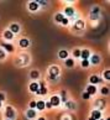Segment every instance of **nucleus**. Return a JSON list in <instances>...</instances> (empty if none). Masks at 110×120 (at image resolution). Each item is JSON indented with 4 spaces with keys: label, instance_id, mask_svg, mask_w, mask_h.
<instances>
[{
    "label": "nucleus",
    "instance_id": "nucleus-2",
    "mask_svg": "<svg viewBox=\"0 0 110 120\" xmlns=\"http://www.w3.org/2000/svg\"><path fill=\"white\" fill-rule=\"evenodd\" d=\"M5 116L7 119H14L15 118V109L12 106H6V110H5Z\"/></svg>",
    "mask_w": 110,
    "mask_h": 120
},
{
    "label": "nucleus",
    "instance_id": "nucleus-11",
    "mask_svg": "<svg viewBox=\"0 0 110 120\" xmlns=\"http://www.w3.org/2000/svg\"><path fill=\"white\" fill-rule=\"evenodd\" d=\"M89 82H90V84H98V83L102 82V79H100L99 75L93 74V75H90V77H89Z\"/></svg>",
    "mask_w": 110,
    "mask_h": 120
},
{
    "label": "nucleus",
    "instance_id": "nucleus-30",
    "mask_svg": "<svg viewBox=\"0 0 110 120\" xmlns=\"http://www.w3.org/2000/svg\"><path fill=\"white\" fill-rule=\"evenodd\" d=\"M104 78L106 79V81H110V71L109 69L104 71Z\"/></svg>",
    "mask_w": 110,
    "mask_h": 120
},
{
    "label": "nucleus",
    "instance_id": "nucleus-18",
    "mask_svg": "<svg viewBox=\"0 0 110 120\" xmlns=\"http://www.w3.org/2000/svg\"><path fill=\"white\" fill-rule=\"evenodd\" d=\"M19 45H20V47H24V48L29 47V46H30V40H27V38H21L20 41H19Z\"/></svg>",
    "mask_w": 110,
    "mask_h": 120
},
{
    "label": "nucleus",
    "instance_id": "nucleus-26",
    "mask_svg": "<svg viewBox=\"0 0 110 120\" xmlns=\"http://www.w3.org/2000/svg\"><path fill=\"white\" fill-rule=\"evenodd\" d=\"M64 64L67 66V67H73V66H74V61L72 58H66Z\"/></svg>",
    "mask_w": 110,
    "mask_h": 120
},
{
    "label": "nucleus",
    "instance_id": "nucleus-17",
    "mask_svg": "<svg viewBox=\"0 0 110 120\" xmlns=\"http://www.w3.org/2000/svg\"><path fill=\"white\" fill-rule=\"evenodd\" d=\"M96 90H98V89H96L95 84H90V86H88V87H87V92L89 93L90 95L95 94V93H96Z\"/></svg>",
    "mask_w": 110,
    "mask_h": 120
},
{
    "label": "nucleus",
    "instance_id": "nucleus-10",
    "mask_svg": "<svg viewBox=\"0 0 110 120\" xmlns=\"http://www.w3.org/2000/svg\"><path fill=\"white\" fill-rule=\"evenodd\" d=\"M50 101L52 103V106H58L61 104V98L58 95H53V97H51Z\"/></svg>",
    "mask_w": 110,
    "mask_h": 120
},
{
    "label": "nucleus",
    "instance_id": "nucleus-23",
    "mask_svg": "<svg viewBox=\"0 0 110 120\" xmlns=\"http://www.w3.org/2000/svg\"><path fill=\"white\" fill-rule=\"evenodd\" d=\"M46 106H45V100H38V101H36V109H38V110H43Z\"/></svg>",
    "mask_w": 110,
    "mask_h": 120
},
{
    "label": "nucleus",
    "instance_id": "nucleus-39",
    "mask_svg": "<svg viewBox=\"0 0 110 120\" xmlns=\"http://www.w3.org/2000/svg\"><path fill=\"white\" fill-rule=\"evenodd\" d=\"M0 100H5V94H4V93H0Z\"/></svg>",
    "mask_w": 110,
    "mask_h": 120
},
{
    "label": "nucleus",
    "instance_id": "nucleus-38",
    "mask_svg": "<svg viewBox=\"0 0 110 120\" xmlns=\"http://www.w3.org/2000/svg\"><path fill=\"white\" fill-rule=\"evenodd\" d=\"M45 106H46L47 109H51V108H52V103H51L50 100H48V101H45Z\"/></svg>",
    "mask_w": 110,
    "mask_h": 120
},
{
    "label": "nucleus",
    "instance_id": "nucleus-27",
    "mask_svg": "<svg viewBox=\"0 0 110 120\" xmlns=\"http://www.w3.org/2000/svg\"><path fill=\"white\" fill-rule=\"evenodd\" d=\"M100 93H102L103 95H108L109 94V88L108 87H103L102 89H100Z\"/></svg>",
    "mask_w": 110,
    "mask_h": 120
},
{
    "label": "nucleus",
    "instance_id": "nucleus-20",
    "mask_svg": "<svg viewBox=\"0 0 110 120\" xmlns=\"http://www.w3.org/2000/svg\"><path fill=\"white\" fill-rule=\"evenodd\" d=\"M9 30H10L11 32L15 35V34H17V32L20 31V26L17 25V24H11V25H10V29H9Z\"/></svg>",
    "mask_w": 110,
    "mask_h": 120
},
{
    "label": "nucleus",
    "instance_id": "nucleus-8",
    "mask_svg": "<svg viewBox=\"0 0 110 120\" xmlns=\"http://www.w3.org/2000/svg\"><path fill=\"white\" fill-rule=\"evenodd\" d=\"M0 45H1V47L4 48V50H5V51H7V52H10V53H12V52L15 51V48H14V46H12L11 43L1 42V43H0Z\"/></svg>",
    "mask_w": 110,
    "mask_h": 120
},
{
    "label": "nucleus",
    "instance_id": "nucleus-33",
    "mask_svg": "<svg viewBox=\"0 0 110 120\" xmlns=\"http://www.w3.org/2000/svg\"><path fill=\"white\" fill-rule=\"evenodd\" d=\"M61 24L64 25V26H67L69 24V19H68V17H63V20H62V22H61Z\"/></svg>",
    "mask_w": 110,
    "mask_h": 120
},
{
    "label": "nucleus",
    "instance_id": "nucleus-29",
    "mask_svg": "<svg viewBox=\"0 0 110 120\" xmlns=\"http://www.w3.org/2000/svg\"><path fill=\"white\" fill-rule=\"evenodd\" d=\"M73 56L76 57V58H78V57H81V50H79V48H76V50L73 51Z\"/></svg>",
    "mask_w": 110,
    "mask_h": 120
},
{
    "label": "nucleus",
    "instance_id": "nucleus-14",
    "mask_svg": "<svg viewBox=\"0 0 110 120\" xmlns=\"http://www.w3.org/2000/svg\"><path fill=\"white\" fill-rule=\"evenodd\" d=\"M26 118H29V119H33V118H36V110L32 109V108H30L27 112H26Z\"/></svg>",
    "mask_w": 110,
    "mask_h": 120
},
{
    "label": "nucleus",
    "instance_id": "nucleus-25",
    "mask_svg": "<svg viewBox=\"0 0 110 120\" xmlns=\"http://www.w3.org/2000/svg\"><path fill=\"white\" fill-rule=\"evenodd\" d=\"M63 17H64V15L61 14V12H58V14L55 15V21H56V22H58V24H61V22H62V20H63Z\"/></svg>",
    "mask_w": 110,
    "mask_h": 120
},
{
    "label": "nucleus",
    "instance_id": "nucleus-1",
    "mask_svg": "<svg viewBox=\"0 0 110 120\" xmlns=\"http://www.w3.org/2000/svg\"><path fill=\"white\" fill-rule=\"evenodd\" d=\"M99 15H100V8L99 6H93L90 10V14L89 17L92 20H98L99 19Z\"/></svg>",
    "mask_w": 110,
    "mask_h": 120
},
{
    "label": "nucleus",
    "instance_id": "nucleus-19",
    "mask_svg": "<svg viewBox=\"0 0 110 120\" xmlns=\"http://www.w3.org/2000/svg\"><path fill=\"white\" fill-rule=\"evenodd\" d=\"M38 87H40V84L37 82H32L31 84H30V87H29V89L30 92H32V93H36L37 89H38Z\"/></svg>",
    "mask_w": 110,
    "mask_h": 120
},
{
    "label": "nucleus",
    "instance_id": "nucleus-9",
    "mask_svg": "<svg viewBox=\"0 0 110 120\" xmlns=\"http://www.w3.org/2000/svg\"><path fill=\"white\" fill-rule=\"evenodd\" d=\"M27 8H29L30 11H37L38 9H40V5H38L36 1H30L27 4Z\"/></svg>",
    "mask_w": 110,
    "mask_h": 120
},
{
    "label": "nucleus",
    "instance_id": "nucleus-28",
    "mask_svg": "<svg viewBox=\"0 0 110 120\" xmlns=\"http://www.w3.org/2000/svg\"><path fill=\"white\" fill-rule=\"evenodd\" d=\"M89 60H83L82 61V67L83 68H87V67H89Z\"/></svg>",
    "mask_w": 110,
    "mask_h": 120
},
{
    "label": "nucleus",
    "instance_id": "nucleus-32",
    "mask_svg": "<svg viewBox=\"0 0 110 120\" xmlns=\"http://www.w3.org/2000/svg\"><path fill=\"white\" fill-rule=\"evenodd\" d=\"M5 58V50L4 48H0V60Z\"/></svg>",
    "mask_w": 110,
    "mask_h": 120
},
{
    "label": "nucleus",
    "instance_id": "nucleus-15",
    "mask_svg": "<svg viewBox=\"0 0 110 120\" xmlns=\"http://www.w3.org/2000/svg\"><path fill=\"white\" fill-rule=\"evenodd\" d=\"M81 57H82V60H89L90 51L89 50H81Z\"/></svg>",
    "mask_w": 110,
    "mask_h": 120
},
{
    "label": "nucleus",
    "instance_id": "nucleus-3",
    "mask_svg": "<svg viewBox=\"0 0 110 120\" xmlns=\"http://www.w3.org/2000/svg\"><path fill=\"white\" fill-rule=\"evenodd\" d=\"M105 100L104 99H96L94 101V106H95V109H98V110H103L105 108Z\"/></svg>",
    "mask_w": 110,
    "mask_h": 120
},
{
    "label": "nucleus",
    "instance_id": "nucleus-36",
    "mask_svg": "<svg viewBox=\"0 0 110 120\" xmlns=\"http://www.w3.org/2000/svg\"><path fill=\"white\" fill-rule=\"evenodd\" d=\"M35 1H36L38 5H46V4H47L46 0H35Z\"/></svg>",
    "mask_w": 110,
    "mask_h": 120
},
{
    "label": "nucleus",
    "instance_id": "nucleus-37",
    "mask_svg": "<svg viewBox=\"0 0 110 120\" xmlns=\"http://www.w3.org/2000/svg\"><path fill=\"white\" fill-rule=\"evenodd\" d=\"M30 108L36 109V100H31V101H30Z\"/></svg>",
    "mask_w": 110,
    "mask_h": 120
},
{
    "label": "nucleus",
    "instance_id": "nucleus-4",
    "mask_svg": "<svg viewBox=\"0 0 110 120\" xmlns=\"http://www.w3.org/2000/svg\"><path fill=\"white\" fill-rule=\"evenodd\" d=\"M48 74L58 77L59 75V67H57V66H51V67L48 68Z\"/></svg>",
    "mask_w": 110,
    "mask_h": 120
},
{
    "label": "nucleus",
    "instance_id": "nucleus-16",
    "mask_svg": "<svg viewBox=\"0 0 110 120\" xmlns=\"http://www.w3.org/2000/svg\"><path fill=\"white\" fill-rule=\"evenodd\" d=\"M64 103H66V108H67L68 110H74V109H76V104H74L72 100L67 99V100L64 101Z\"/></svg>",
    "mask_w": 110,
    "mask_h": 120
},
{
    "label": "nucleus",
    "instance_id": "nucleus-35",
    "mask_svg": "<svg viewBox=\"0 0 110 120\" xmlns=\"http://www.w3.org/2000/svg\"><path fill=\"white\" fill-rule=\"evenodd\" d=\"M61 98V101H66L67 100V97H66V92L62 90V97H59Z\"/></svg>",
    "mask_w": 110,
    "mask_h": 120
},
{
    "label": "nucleus",
    "instance_id": "nucleus-21",
    "mask_svg": "<svg viewBox=\"0 0 110 120\" xmlns=\"http://www.w3.org/2000/svg\"><path fill=\"white\" fill-rule=\"evenodd\" d=\"M4 38H6V40H9V41H10V40L14 38V34H12L10 30L4 31Z\"/></svg>",
    "mask_w": 110,
    "mask_h": 120
},
{
    "label": "nucleus",
    "instance_id": "nucleus-12",
    "mask_svg": "<svg viewBox=\"0 0 110 120\" xmlns=\"http://www.w3.org/2000/svg\"><path fill=\"white\" fill-rule=\"evenodd\" d=\"M74 12H76V11H74V9L72 6H67V8H66V10H64V14H66V16H67L68 19L74 15Z\"/></svg>",
    "mask_w": 110,
    "mask_h": 120
},
{
    "label": "nucleus",
    "instance_id": "nucleus-13",
    "mask_svg": "<svg viewBox=\"0 0 110 120\" xmlns=\"http://www.w3.org/2000/svg\"><path fill=\"white\" fill-rule=\"evenodd\" d=\"M90 118L92 119H100L102 118V110H98V109L93 110L92 114H90Z\"/></svg>",
    "mask_w": 110,
    "mask_h": 120
},
{
    "label": "nucleus",
    "instance_id": "nucleus-40",
    "mask_svg": "<svg viewBox=\"0 0 110 120\" xmlns=\"http://www.w3.org/2000/svg\"><path fill=\"white\" fill-rule=\"evenodd\" d=\"M1 105H3V101H1V100H0V108H1Z\"/></svg>",
    "mask_w": 110,
    "mask_h": 120
},
{
    "label": "nucleus",
    "instance_id": "nucleus-22",
    "mask_svg": "<svg viewBox=\"0 0 110 120\" xmlns=\"http://www.w3.org/2000/svg\"><path fill=\"white\" fill-rule=\"evenodd\" d=\"M58 57L61 60H66V58H68V51H66V50H61L58 52Z\"/></svg>",
    "mask_w": 110,
    "mask_h": 120
},
{
    "label": "nucleus",
    "instance_id": "nucleus-24",
    "mask_svg": "<svg viewBox=\"0 0 110 120\" xmlns=\"http://www.w3.org/2000/svg\"><path fill=\"white\" fill-rule=\"evenodd\" d=\"M30 78H32V79L40 78V72H38V71H36V69L31 71V72H30Z\"/></svg>",
    "mask_w": 110,
    "mask_h": 120
},
{
    "label": "nucleus",
    "instance_id": "nucleus-31",
    "mask_svg": "<svg viewBox=\"0 0 110 120\" xmlns=\"http://www.w3.org/2000/svg\"><path fill=\"white\" fill-rule=\"evenodd\" d=\"M83 99H85V100H88V99H90V94H89V93H88V92H84V93H83Z\"/></svg>",
    "mask_w": 110,
    "mask_h": 120
},
{
    "label": "nucleus",
    "instance_id": "nucleus-6",
    "mask_svg": "<svg viewBox=\"0 0 110 120\" xmlns=\"http://www.w3.org/2000/svg\"><path fill=\"white\" fill-rule=\"evenodd\" d=\"M37 94H40V95H45V94H47V88L45 87V82H41L40 83V87H38V89H37Z\"/></svg>",
    "mask_w": 110,
    "mask_h": 120
},
{
    "label": "nucleus",
    "instance_id": "nucleus-34",
    "mask_svg": "<svg viewBox=\"0 0 110 120\" xmlns=\"http://www.w3.org/2000/svg\"><path fill=\"white\" fill-rule=\"evenodd\" d=\"M48 81H51V82H55V81H57V78L58 77H55V75H51V74H48Z\"/></svg>",
    "mask_w": 110,
    "mask_h": 120
},
{
    "label": "nucleus",
    "instance_id": "nucleus-5",
    "mask_svg": "<svg viewBox=\"0 0 110 120\" xmlns=\"http://www.w3.org/2000/svg\"><path fill=\"white\" fill-rule=\"evenodd\" d=\"M84 21H83L82 19H78L76 21V24H74V30H77V31H82V30H84Z\"/></svg>",
    "mask_w": 110,
    "mask_h": 120
},
{
    "label": "nucleus",
    "instance_id": "nucleus-7",
    "mask_svg": "<svg viewBox=\"0 0 110 120\" xmlns=\"http://www.w3.org/2000/svg\"><path fill=\"white\" fill-rule=\"evenodd\" d=\"M100 62H102V58H100V56H99V55H93V56H90L89 63L96 66V64H99Z\"/></svg>",
    "mask_w": 110,
    "mask_h": 120
}]
</instances>
